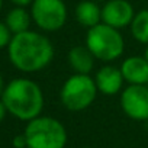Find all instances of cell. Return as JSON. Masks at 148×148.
Listing matches in <instances>:
<instances>
[{
	"mask_svg": "<svg viewBox=\"0 0 148 148\" xmlns=\"http://www.w3.org/2000/svg\"><path fill=\"white\" fill-rule=\"evenodd\" d=\"M54 45L48 36L35 31L15 34L8 47V55L15 68L22 73H38L54 58Z\"/></svg>",
	"mask_w": 148,
	"mask_h": 148,
	"instance_id": "1",
	"label": "cell"
},
{
	"mask_svg": "<svg viewBox=\"0 0 148 148\" xmlns=\"http://www.w3.org/2000/svg\"><path fill=\"white\" fill-rule=\"evenodd\" d=\"M8 112L19 121H32L42 113L44 93L34 80L18 77L10 80L0 97Z\"/></svg>",
	"mask_w": 148,
	"mask_h": 148,
	"instance_id": "2",
	"label": "cell"
},
{
	"mask_svg": "<svg viewBox=\"0 0 148 148\" xmlns=\"http://www.w3.org/2000/svg\"><path fill=\"white\" fill-rule=\"evenodd\" d=\"M23 134L28 148H65L68 139L65 126L58 119L41 115L28 122Z\"/></svg>",
	"mask_w": 148,
	"mask_h": 148,
	"instance_id": "3",
	"label": "cell"
},
{
	"mask_svg": "<svg viewBox=\"0 0 148 148\" xmlns=\"http://www.w3.org/2000/svg\"><path fill=\"white\" fill-rule=\"evenodd\" d=\"M86 45L96 60L105 62L118 60L125 51V41L119 29L103 22L87 31Z\"/></svg>",
	"mask_w": 148,
	"mask_h": 148,
	"instance_id": "4",
	"label": "cell"
},
{
	"mask_svg": "<svg viewBox=\"0 0 148 148\" xmlns=\"http://www.w3.org/2000/svg\"><path fill=\"white\" fill-rule=\"evenodd\" d=\"M97 93V86L90 74L74 73L64 82L60 92V100L67 110L82 112L92 106Z\"/></svg>",
	"mask_w": 148,
	"mask_h": 148,
	"instance_id": "5",
	"label": "cell"
},
{
	"mask_svg": "<svg viewBox=\"0 0 148 148\" xmlns=\"http://www.w3.org/2000/svg\"><path fill=\"white\" fill-rule=\"evenodd\" d=\"M31 15L39 29L55 32L67 22V6L64 0H34L31 5Z\"/></svg>",
	"mask_w": 148,
	"mask_h": 148,
	"instance_id": "6",
	"label": "cell"
},
{
	"mask_svg": "<svg viewBox=\"0 0 148 148\" xmlns=\"http://www.w3.org/2000/svg\"><path fill=\"white\" fill-rule=\"evenodd\" d=\"M123 113L134 121H148V86L129 84L121 92L119 99Z\"/></svg>",
	"mask_w": 148,
	"mask_h": 148,
	"instance_id": "7",
	"label": "cell"
},
{
	"mask_svg": "<svg viewBox=\"0 0 148 148\" xmlns=\"http://www.w3.org/2000/svg\"><path fill=\"white\" fill-rule=\"evenodd\" d=\"M135 16L134 6L128 0H106L102 8V22L122 29L131 25Z\"/></svg>",
	"mask_w": 148,
	"mask_h": 148,
	"instance_id": "8",
	"label": "cell"
},
{
	"mask_svg": "<svg viewBox=\"0 0 148 148\" xmlns=\"http://www.w3.org/2000/svg\"><path fill=\"white\" fill-rule=\"evenodd\" d=\"M95 83L97 86V90L106 96H115L123 89L125 79L122 76L121 67H113V65H105L97 70L95 76Z\"/></svg>",
	"mask_w": 148,
	"mask_h": 148,
	"instance_id": "9",
	"label": "cell"
},
{
	"mask_svg": "<svg viewBox=\"0 0 148 148\" xmlns=\"http://www.w3.org/2000/svg\"><path fill=\"white\" fill-rule=\"evenodd\" d=\"M122 76L128 84L148 86V60L139 55H131L123 60L121 65Z\"/></svg>",
	"mask_w": 148,
	"mask_h": 148,
	"instance_id": "10",
	"label": "cell"
},
{
	"mask_svg": "<svg viewBox=\"0 0 148 148\" xmlns=\"http://www.w3.org/2000/svg\"><path fill=\"white\" fill-rule=\"evenodd\" d=\"M68 64L77 74H90L95 67V55L87 45H76L68 51Z\"/></svg>",
	"mask_w": 148,
	"mask_h": 148,
	"instance_id": "11",
	"label": "cell"
},
{
	"mask_svg": "<svg viewBox=\"0 0 148 148\" xmlns=\"http://www.w3.org/2000/svg\"><path fill=\"white\" fill-rule=\"evenodd\" d=\"M74 16L82 26L90 29L102 23V8L95 0H83L74 9Z\"/></svg>",
	"mask_w": 148,
	"mask_h": 148,
	"instance_id": "12",
	"label": "cell"
},
{
	"mask_svg": "<svg viewBox=\"0 0 148 148\" xmlns=\"http://www.w3.org/2000/svg\"><path fill=\"white\" fill-rule=\"evenodd\" d=\"M31 22H34L31 12H28L22 6H15L12 10H9L5 19V23L8 25V28L10 29L13 35L28 31L31 26Z\"/></svg>",
	"mask_w": 148,
	"mask_h": 148,
	"instance_id": "13",
	"label": "cell"
},
{
	"mask_svg": "<svg viewBox=\"0 0 148 148\" xmlns=\"http://www.w3.org/2000/svg\"><path fill=\"white\" fill-rule=\"evenodd\" d=\"M129 26L134 39L147 45L148 44V9H142L138 13H135Z\"/></svg>",
	"mask_w": 148,
	"mask_h": 148,
	"instance_id": "14",
	"label": "cell"
},
{
	"mask_svg": "<svg viewBox=\"0 0 148 148\" xmlns=\"http://www.w3.org/2000/svg\"><path fill=\"white\" fill-rule=\"evenodd\" d=\"M12 36H13V34L10 32V29L8 28V25L5 22H0V49L9 47Z\"/></svg>",
	"mask_w": 148,
	"mask_h": 148,
	"instance_id": "15",
	"label": "cell"
},
{
	"mask_svg": "<svg viewBox=\"0 0 148 148\" xmlns=\"http://www.w3.org/2000/svg\"><path fill=\"white\" fill-rule=\"evenodd\" d=\"M13 147H15V148H28V142H26L25 134L16 135V136L13 138Z\"/></svg>",
	"mask_w": 148,
	"mask_h": 148,
	"instance_id": "16",
	"label": "cell"
},
{
	"mask_svg": "<svg viewBox=\"0 0 148 148\" xmlns=\"http://www.w3.org/2000/svg\"><path fill=\"white\" fill-rule=\"evenodd\" d=\"M9 112H8V109H6V106H5V103H3V100L0 99V123H2L3 121H5V118H6V115H8Z\"/></svg>",
	"mask_w": 148,
	"mask_h": 148,
	"instance_id": "17",
	"label": "cell"
},
{
	"mask_svg": "<svg viewBox=\"0 0 148 148\" xmlns=\"http://www.w3.org/2000/svg\"><path fill=\"white\" fill-rule=\"evenodd\" d=\"M10 2L15 5V6H22V8H26V6H31L34 0H10Z\"/></svg>",
	"mask_w": 148,
	"mask_h": 148,
	"instance_id": "18",
	"label": "cell"
},
{
	"mask_svg": "<svg viewBox=\"0 0 148 148\" xmlns=\"http://www.w3.org/2000/svg\"><path fill=\"white\" fill-rule=\"evenodd\" d=\"M5 87H6V84H5V80H3V77H2V74H0V97H2V95H3V90H5Z\"/></svg>",
	"mask_w": 148,
	"mask_h": 148,
	"instance_id": "19",
	"label": "cell"
},
{
	"mask_svg": "<svg viewBox=\"0 0 148 148\" xmlns=\"http://www.w3.org/2000/svg\"><path fill=\"white\" fill-rule=\"evenodd\" d=\"M144 57L148 60V44H147V48H145V52H144Z\"/></svg>",
	"mask_w": 148,
	"mask_h": 148,
	"instance_id": "20",
	"label": "cell"
},
{
	"mask_svg": "<svg viewBox=\"0 0 148 148\" xmlns=\"http://www.w3.org/2000/svg\"><path fill=\"white\" fill-rule=\"evenodd\" d=\"M2 8H3V0H0V10H2Z\"/></svg>",
	"mask_w": 148,
	"mask_h": 148,
	"instance_id": "21",
	"label": "cell"
},
{
	"mask_svg": "<svg viewBox=\"0 0 148 148\" xmlns=\"http://www.w3.org/2000/svg\"><path fill=\"white\" fill-rule=\"evenodd\" d=\"M95 2H97V3H99V2H103V3H105V2H106V0H95Z\"/></svg>",
	"mask_w": 148,
	"mask_h": 148,
	"instance_id": "22",
	"label": "cell"
}]
</instances>
